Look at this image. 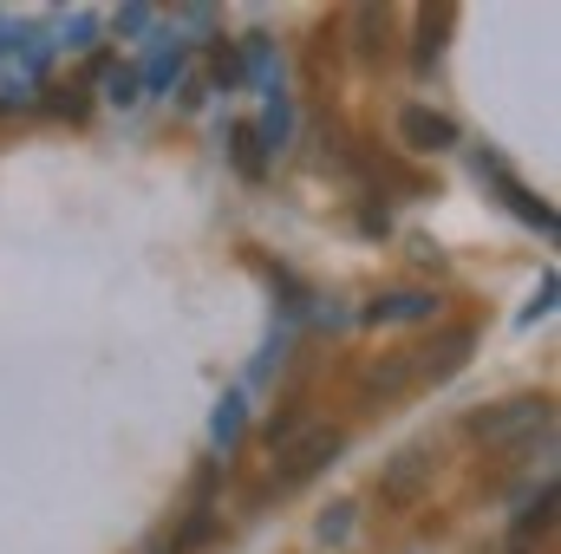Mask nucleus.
Returning a JSON list of instances; mask_svg holds the SVG:
<instances>
[{"label": "nucleus", "mask_w": 561, "mask_h": 554, "mask_svg": "<svg viewBox=\"0 0 561 554\" xmlns=\"http://www.w3.org/2000/svg\"><path fill=\"white\" fill-rule=\"evenodd\" d=\"M359 229H366V235H386V209L366 203V209H359Z\"/></svg>", "instance_id": "b1692460"}, {"label": "nucleus", "mask_w": 561, "mask_h": 554, "mask_svg": "<svg viewBox=\"0 0 561 554\" xmlns=\"http://www.w3.org/2000/svg\"><path fill=\"white\" fill-rule=\"evenodd\" d=\"M444 313V293L431 287H386L379 300H366V326H419V320H437Z\"/></svg>", "instance_id": "423d86ee"}, {"label": "nucleus", "mask_w": 561, "mask_h": 554, "mask_svg": "<svg viewBox=\"0 0 561 554\" xmlns=\"http://www.w3.org/2000/svg\"><path fill=\"white\" fill-rule=\"evenodd\" d=\"M300 430H307V399H287V405H280V412L262 424V450H268V457H280V450H287Z\"/></svg>", "instance_id": "f8f14e48"}, {"label": "nucleus", "mask_w": 561, "mask_h": 554, "mask_svg": "<svg viewBox=\"0 0 561 554\" xmlns=\"http://www.w3.org/2000/svg\"><path fill=\"white\" fill-rule=\"evenodd\" d=\"M470 353H477V326H470V320L431 333L424 346H412V385H444V379H457V372L470 366Z\"/></svg>", "instance_id": "20e7f679"}, {"label": "nucleus", "mask_w": 561, "mask_h": 554, "mask_svg": "<svg viewBox=\"0 0 561 554\" xmlns=\"http://www.w3.org/2000/svg\"><path fill=\"white\" fill-rule=\"evenodd\" d=\"M313 535H320V542H346V535H353V503H333V509L313 522Z\"/></svg>", "instance_id": "aec40b11"}, {"label": "nucleus", "mask_w": 561, "mask_h": 554, "mask_svg": "<svg viewBox=\"0 0 561 554\" xmlns=\"http://www.w3.org/2000/svg\"><path fill=\"white\" fill-rule=\"evenodd\" d=\"M477 176H490V183L503 189V203H510V209H516L523 222H536L542 235H556V209H549V203H542V196H536L529 183H516V176H510V163H503L496 150H477Z\"/></svg>", "instance_id": "6e6552de"}, {"label": "nucleus", "mask_w": 561, "mask_h": 554, "mask_svg": "<svg viewBox=\"0 0 561 554\" xmlns=\"http://www.w3.org/2000/svg\"><path fill=\"white\" fill-rule=\"evenodd\" d=\"M542 430H556V399L549 392H516V399L463 412V437L483 443V450H516V443H529Z\"/></svg>", "instance_id": "f257e3e1"}, {"label": "nucleus", "mask_w": 561, "mask_h": 554, "mask_svg": "<svg viewBox=\"0 0 561 554\" xmlns=\"http://www.w3.org/2000/svg\"><path fill=\"white\" fill-rule=\"evenodd\" d=\"M39 112H53V118H66V125H79L85 118V85L72 79V85H46V99H33Z\"/></svg>", "instance_id": "ddd939ff"}, {"label": "nucleus", "mask_w": 561, "mask_h": 554, "mask_svg": "<svg viewBox=\"0 0 561 554\" xmlns=\"http://www.w3.org/2000/svg\"><path fill=\"white\" fill-rule=\"evenodd\" d=\"M412 255H419V262H431V268H437V262H444V249H437V242H431V235H412Z\"/></svg>", "instance_id": "5701e85b"}, {"label": "nucleus", "mask_w": 561, "mask_h": 554, "mask_svg": "<svg viewBox=\"0 0 561 554\" xmlns=\"http://www.w3.org/2000/svg\"><path fill=\"white\" fill-rule=\"evenodd\" d=\"M209 85H222V92H236V85H242V53H236L229 39H216V46H209Z\"/></svg>", "instance_id": "dca6fc26"}, {"label": "nucleus", "mask_w": 561, "mask_h": 554, "mask_svg": "<svg viewBox=\"0 0 561 554\" xmlns=\"http://www.w3.org/2000/svg\"><path fill=\"white\" fill-rule=\"evenodd\" d=\"M450 26H457V7H424L419 13V33H412V66H419V72H437V66H444Z\"/></svg>", "instance_id": "9d476101"}, {"label": "nucleus", "mask_w": 561, "mask_h": 554, "mask_svg": "<svg viewBox=\"0 0 561 554\" xmlns=\"http://www.w3.org/2000/svg\"><path fill=\"white\" fill-rule=\"evenodd\" d=\"M556 529V483H542V496L529 503V516L516 522V542H529V535H549Z\"/></svg>", "instance_id": "f3484780"}, {"label": "nucleus", "mask_w": 561, "mask_h": 554, "mask_svg": "<svg viewBox=\"0 0 561 554\" xmlns=\"http://www.w3.org/2000/svg\"><path fill=\"white\" fill-rule=\"evenodd\" d=\"M229 163H236L242 183H262L268 176V150L255 138V125H229Z\"/></svg>", "instance_id": "9b49d317"}, {"label": "nucleus", "mask_w": 561, "mask_h": 554, "mask_svg": "<svg viewBox=\"0 0 561 554\" xmlns=\"http://www.w3.org/2000/svg\"><path fill=\"white\" fill-rule=\"evenodd\" d=\"M549 307H556V275L542 280V293H536V300L523 307V326H536V320H549Z\"/></svg>", "instance_id": "412c9836"}, {"label": "nucleus", "mask_w": 561, "mask_h": 554, "mask_svg": "<svg viewBox=\"0 0 561 554\" xmlns=\"http://www.w3.org/2000/svg\"><path fill=\"white\" fill-rule=\"evenodd\" d=\"M216 489H222V457H203L196 476H190V503L183 509H216Z\"/></svg>", "instance_id": "4468645a"}, {"label": "nucleus", "mask_w": 561, "mask_h": 554, "mask_svg": "<svg viewBox=\"0 0 561 554\" xmlns=\"http://www.w3.org/2000/svg\"><path fill=\"white\" fill-rule=\"evenodd\" d=\"M105 99H112L118 112H131V105L144 99V85H138V66H118V59H112V66H105Z\"/></svg>", "instance_id": "2eb2a0df"}, {"label": "nucleus", "mask_w": 561, "mask_h": 554, "mask_svg": "<svg viewBox=\"0 0 561 554\" xmlns=\"http://www.w3.org/2000/svg\"><path fill=\"white\" fill-rule=\"evenodd\" d=\"M399 143H405L412 157H437V150L457 143V118H444V112H431V105H405V112H399Z\"/></svg>", "instance_id": "1a4fd4ad"}, {"label": "nucleus", "mask_w": 561, "mask_h": 554, "mask_svg": "<svg viewBox=\"0 0 561 554\" xmlns=\"http://www.w3.org/2000/svg\"><path fill=\"white\" fill-rule=\"evenodd\" d=\"M176 72H183V53H176V46H157V59L138 72V85H144V92H163Z\"/></svg>", "instance_id": "a211bd4d"}, {"label": "nucleus", "mask_w": 561, "mask_h": 554, "mask_svg": "<svg viewBox=\"0 0 561 554\" xmlns=\"http://www.w3.org/2000/svg\"><path fill=\"white\" fill-rule=\"evenodd\" d=\"M503 554H529V549H523V542H510V549H503Z\"/></svg>", "instance_id": "393cba45"}, {"label": "nucleus", "mask_w": 561, "mask_h": 554, "mask_svg": "<svg viewBox=\"0 0 561 554\" xmlns=\"http://www.w3.org/2000/svg\"><path fill=\"white\" fill-rule=\"evenodd\" d=\"M118 26H125V33H144V26H150V7H125Z\"/></svg>", "instance_id": "4be33fe9"}, {"label": "nucleus", "mask_w": 561, "mask_h": 554, "mask_svg": "<svg viewBox=\"0 0 561 554\" xmlns=\"http://www.w3.org/2000/svg\"><path fill=\"white\" fill-rule=\"evenodd\" d=\"M412 392V346L405 353H379L353 372V405L359 412H392L399 399Z\"/></svg>", "instance_id": "39448f33"}, {"label": "nucleus", "mask_w": 561, "mask_h": 554, "mask_svg": "<svg viewBox=\"0 0 561 554\" xmlns=\"http://www.w3.org/2000/svg\"><path fill=\"white\" fill-rule=\"evenodd\" d=\"M431 476H437V443L419 437V443H399L392 457H386V470H379V483H373V496L386 503V509H412L431 496Z\"/></svg>", "instance_id": "7ed1b4c3"}, {"label": "nucleus", "mask_w": 561, "mask_h": 554, "mask_svg": "<svg viewBox=\"0 0 561 554\" xmlns=\"http://www.w3.org/2000/svg\"><path fill=\"white\" fill-rule=\"evenodd\" d=\"M242 412H249L242 392H229V399L216 405V443H222V450H236V437H242Z\"/></svg>", "instance_id": "6ab92c4d"}, {"label": "nucleus", "mask_w": 561, "mask_h": 554, "mask_svg": "<svg viewBox=\"0 0 561 554\" xmlns=\"http://www.w3.org/2000/svg\"><path fill=\"white\" fill-rule=\"evenodd\" d=\"M340 450H346V430H340V424H307V430H300V437L275 457V476H268L249 503H268V496H287V489L313 483L327 463H340Z\"/></svg>", "instance_id": "f03ea898"}, {"label": "nucleus", "mask_w": 561, "mask_h": 554, "mask_svg": "<svg viewBox=\"0 0 561 554\" xmlns=\"http://www.w3.org/2000/svg\"><path fill=\"white\" fill-rule=\"evenodd\" d=\"M346 33H353V59L359 66H386L399 53V20L386 7H353L346 13Z\"/></svg>", "instance_id": "0eeeda50"}]
</instances>
